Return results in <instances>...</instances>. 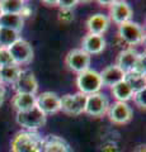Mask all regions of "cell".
Wrapping results in <instances>:
<instances>
[{"label": "cell", "mask_w": 146, "mask_h": 152, "mask_svg": "<svg viewBox=\"0 0 146 152\" xmlns=\"http://www.w3.org/2000/svg\"><path fill=\"white\" fill-rule=\"evenodd\" d=\"M43 138L34 131H21L12 141V152H41Z\"/></svg>", "instance_id": "cell-1"}, {"label": "cell", "mask_w": 146, "mask_h": 152, "mask_svg": "<svg viewBox=\"0 0 146 152\" xmlns=\"http://www.w3.org/2000/svg\"><path fill=\"white\" fill-rule=\"evenodd\" d=\"M17 122L28 131H36L46 124V114L41 112L37 105H34L29 110L17 113Z\"/></svg>", "instance_id": "cell-2"}, {"label": "cell", "mask_w": 146, "mask_h": 152, "mask_svg": "<svg viewBox=\"0 0 146 152\" xmlns=\"http://www.w3.org/2000/svg\"><path fill=\"white\" fill-rule=\"evenodd\" d=\"M76 85L80 90V93L87 95V96L92 94H95V93H99V90L103 86L99 72L90 70V69L79 74L76 79Z\"/></svg>", "instance_id": "cell-3"}, {"label": "cell", "mask_w": 146, "mask_h": 152, "mask_svg": "<svg viewBox=\"0 0 146 152\" xmlns=\"http://www.w3.org/2000/svg\"><path fill=\"white\" fill-rule=\"evenodd\" d=\"M87 104V95L81 93L76 94H66L60 98V107L61 110L70 115H79L84 113Z\"/></svg>", "instance_id": "cell-4"}, {"label": "cell", "mask_w": 146, "mask_h": 152, "mask_svg": "<svg viewBox=\"0 0 146 152\" xmlns=\"http://www.w3.org/2000/svg\"><path fill=\"white\" fill-rule=\"evenodd\" d=\"M120 38L127 45H139L144 41L145 38V32L142 27L135 22H126L120 24L118 28Z\"/></svg>", "instance_id": "cell-5"}, {"label": "cell", "mask_w": 146, "mask_h": 152, "mask_svg": "<svg viewBox=\"0 0 146 152\" xmlns=\"http://www.w3.org/2000/svg\"><path fill=\"white\" fill-rule=\"evenodd\" d=\"M7 50L9 51L14 64L17 66L23 64H29L32 58H33V48H32V46L27 41L21 39V38Z\"/></svg>", "instance_id": "cell-6"}, {"label": "cell", "mask_w": 146, "mask_h": 152, "mask_svg": "<svg viewBox=\"0 0 146 152\" xmlns=\"http://www.w3.org/2000/svg\"><path fill=\"white\" fill-rule=\"evenodd\" d=\"M65 62H66L67 67L70 70H73L78 74H81L84 71L89 70V66H90V56H89L87 52H84L81 48H75V50H71L66 55Z\"/></svg>", "instance_id": "cell-7"}, {"label": "cell", "mask_w": 146, "mask_h": 152, "mask_svg": "<svg viewBox=\"0 0 146 152\" xmlns=\"http://www.w3.org/2000/svg\"><path fill=\"white\" fill-rule=\"evenodd\" d=\"M109 108V100L104 94L95 93L87 96V104H85V112L87 114L92 117H102L106 114Z\"/></svg>", "instance_id": "cell-8"}, {"label": "cell", "mask_w": 146, "mask_h": 152, "mask_svg": "<svg viewBox=\"0 0 146 152\" xmlns=\"http://www.w3.org/2000/svg\"><path fill=\"white\" fill-rule=\"evenodd\" d=\"M14 89L17 94H29L34 95L38 90V81L31 70H21L17 81L14 83Z\"/></svg>", "instance_id": "cell-9"}, {"label": "cell", "mask_w": 146, "mask_h": 152, "mask_svg": "<svg viewBox=\"0 0 146 152\" xmlns=\"http://www.w3.org/2000/svg\"><path fill=\"white\" fill-rule=\"evenodd\" d=\"M132 109L127 103L116 102L113 105L108 108V115L109 119L116 124H126L132 118Z\"/></svg>", "instance_id": "cell-10"}, {"label": "cell", "mask_w": 146, "mask_h": 152, "mask_svg": "<svg viewBox=\"0 0 146 152\" xmlns=\"http://www.w3.org/2000/svg\"><path fill=\"white\" fill-rule=\"evenodd\" d=\"M36 105L45 114H52V113H57L59 110H61L60 96L52 91L42 93L40 96L36 99Z\"/></svg>", "instance_id": "cell-11"}, {"label": "cell", "mask_w": 146, "mask_h": 152, "mask_svg": "<svg viewBox=\"0 0 146 152\" xmlns=\"http://www.w3.org/2000/svg\"><path fill=\"white\" fill-rule=\"evenodd\" d=\"M41 152H73V150L62 137L50 134L43 138Z\"/></svg>", "instance_id": "cell-12"}, {"label": "cell", "mask_w": 146, "mask_h": 152, "mask_svg": "<svg viewBox=\"0 0 146 152\" xmlns=\"http://www.w3.org/2000/svg\"><path fill=\"white\" fill-rule=\"evenodd\" d=\"M134 15L131 7L126 1H113L111 7V17L117 24L130 22Z\"/></svg>", "instance_id": "cell-13"}, {"label": "cell", "mask_w": 146, "mask_h": 152, "mask_svg": "<svg viewBox=\"0 0 146 152\" xmlns=\"http://www.w3.org/2000/svg\"><path fill=\"white\" fill-rule=\"evenodd\" d=\"M106 48V41L103 36L98 34H87L83 38L81 42V50L90 56V55H97Z\"/></svg>", "instance_id": "cell-14"}, {"label": "cell", "mask_w": 146, "mask_h": 152, "mask_svg": "<svg viewBox=\"0 0 146 152\" xmlns=\"http://www.w3.org/2000/svg\"><path fill=\"white\" fill-rule=\"evenodd\" d=\"M99 76L102 80V85L112 88L113 85L123 81L125 72L117 65H111V66H107L102 72H99Z\"/></svg>", "instance_id": "cell-15"}, {"label": "cell", "mask_w": 146, "mask_h": 152, "mask_svg": "<svg viewBox=\"0 0 146 152\" xmlns=\"http://www.w3.org/2000/svg\"><path fill=\"white\" fill-rule=\"evenodd\" d=\"M87 27L90 34H98L103 36V33L107 32L108 27H109V19L104 14H94L87 22Z\"/></svg>", "instance_id": "cell-16"}, {"label": "cell", "mask_w": 146, "mask_h": 152, "mask_svg": "<svg viewBox=\"0 0 146 152\" xmlns=\"http://www.w3.org/2000/svg\"><path fill=\"white\" fill-rule=\"evenodd\" d=\"M139 55L135 50L132 48H127V50H123L121 51V53L118 55L117 57V66L123 71V72H130V71H132L134 67H135V64L136 61L139 58Z\"/></svg>", "instance_id": "cell-17"}, {"label": "cell", "mask_w": 146, "mask_h": 152, "mask_svg": "<svg viewBox=\"0 0 146 152\" xmlns=\"http://www.w3.org/2000/svg\"><path fill=\"white\" fill-rule=\"evenodd\" d=\"M24 20L19 14H3L0 17V28H8L19 33L23 29Z\"/></svg>", "instance_id": "cell-18"}, {"label": "cell", "mask_w": 146, "mask_h": 152, "mask_svg": "<svg viewBox=\"0 0 146 152\" xmlns=\"http://www.w3.org/2000/svg\"><path fill=\"white\" fill-rule=\"evenodd\" d=\"M12 104L17 109L18 113L29 110L36 105V96L29 94H15L13 96Z\"/></svg>", "instance_id": "cell-19"}, {"label": "cell", "mask_w": 146, "mask_h": 152, "mask_svg": "<svg viewBox=\"0 0 146 152\" xmlns=\"http://www.w3.org/2000/svg\"><path fill=\"white\" fill-rule=\"evenodd\" d=\"M123 81L128 85L130 89L132 90L134 93H137L141 91V90L145 89V85H146V80H145V75H141L137 74L135 71H130V72H126L125 74V79Z\"/></svg>", "instance_id": "cell-20"}, {"label": "cell", "mask_w": 146, "mask_h": 152, "mask_svg": "<svg viewBox=\"0 0 146 152\" xmlns=\"http://www.w3.org/2000/svg\"><path fill=\"white\" fill-rule=\"evenodd\" d=\"M111 90H112L113 96H114L118 102H123V103H126L127 100H130V99L132 98V95H134V91L130 89V86L125 81H121L118 84L113 85Z\"/></svg>", "instance_id": "cell-21"}, {"label": "cell", "mask_w": 146, "mask_h": 152, "mask_svg": "<svg viewBox=\"0 0 146 152\" xmlns=\"http://www.w3.org/2000/svg\"><path fill=\"white\" fill-rule=\"evenodd\" d=\"M21 74V69L17 65L7 66V67L0 69V75H1V83H8V84H14L17 81L18 76Z\"/></svg>", "instance_id": "cell-22"}, {"label": "cell", "mask_w": 146, "mask_h": 152, "mask_svg": "<svg viewBox=\"0 0 146 152\" xmlns=\"http://www.w3.org/2000/svg\"><path fill=\"white\" fill-rule=\"evenodd\" d=\"M18 39H19V33L8 29V28H0V46H1V48L4 47L9 48Z\"/></svg>", "instance_id": "cell-23"}, {"label": "cell", "mask_w": 146, "mask_h": 152, "mask_svg": "<svg viewBox=\"0 0 146 152\" xmlns=\"http://www.w3.org/2000/svg\"><path fill=\"white\" fill-rule=\"evenodd\" d=\"M24 4L26 3L21 0H5V1H0V8L3 14H19Z\"/></svg>", "instance_id": "cell-24"}, {"label": "cell", "mask_w": 146, "mask_h": 152, "mask_svg": "<svg viewBox=\"0 0 146 152\" xmlns=\"http://www.w3.org/2000/svg\"><path fill=\"white\" fill-rule=\"evenodd\" d=\"M12 65H15V64H14L9 51L7 48H1L0 50V69L7 67V66H12Z\"/></svg>", "instance_id": "cell-25"}, {"label": "cell", "mask_w": 146, "mask_h": 152, "mask_svg": "<svg viewBox=\"0 0 146 152\" xmlns=\"http://www.w3.org/2000/svg\"><path fill=\"white\" fill-rule=\"evenodd\" d=\"M132 71H135V72H137V74H141V75H145V74H146V60H145V53L139 55V58H137V61H136L135 67H134Z\"/></svg>", "instance_id": "cell-26"}, {"label": "cell", "mask_w": 146, "mask_h": 152, "mask_svg": "<svg viewBox=\"0 0 146 152\" xmlns=\"http://www.w3.org/2000/svg\"><path fill=\"white\" fill-rule=\"evenodd\" d=\"M145 95H146V90H141V91H137V93H134V100L136 103V105H137L139 108L141 109H145L146 107V98H145Z\"/></svg>", "instance_id": "cell-27"}, {"label": "cell", "mask_w": 146, "mask_h": 152, "mask_svg": "<svg viewBox=\"0 0 146 152\" xmlns=\"http://www.w3.org/2000/svg\"><path fill=\"white\" fill-rule=\"evenodd\" d=\"M59 20L61 23H64V24H69V23H71L74 20V14L71 10H64V9H61V12L59 14Z\"/></svg>", "instance_id": "cell-28"}, {"label": "cell", "mask_w": 146, "mask_h": 152, "mask_svg": "<svg viewBox=\"0 0 146 152\" xmlns=\"http://www.w3.org/2000/svg\"><path fill=\"white\" fill-rule=\"evenodd\" d=\"M56 4H59V7L64 10H71L78 4V1H75V0H60V1H56Z\"/></svg>", "instance_id": "cell-29"}, {"label": "cell", "mask_w": 146, "mask_h": 152, "mask_svg": "<svg viewBox=\"0 0 146 152\" xmlns=\"http://www.w3.org/2000/svg\"><path fill=\"white\" fill-rule=\"evenodd\" d=\"M102 152H120V147L114 142H107L103 145Z\"/></svg>", "instance_id": "cell-30"}, {"label": "cell", "mask_w": 146, "mask_h": 152, "mask_svg": "<svg viewBox=\"0 0 146 152\" xmlns=\"http://www.w3.org/2000/svg\"><path fill=\"white\" fill-rule=\"evenodd\" d=\"M31 14H32V8L29 5H27V4H24V7H23V9H22V12L19 13V15L22 18H24V17H29Z\"/></svg>", "instance_id": "cell-31"}, {"label": "cell", "mask_w": 146, "mask_h": 152, "mask_svg": "<svg viewBox=\"0 0 146 152\" xmlns=\"http://www.w3.org/2000/svg\"><path fill=\"white\" fill-rule=\"evenodd\" d=\"M4 99H5V89L0 84V107H1V104L4 103Z\"/></svg>", "instance_id": "cell-32"}, {"label": "cell", "mask_w": 146, "mask_h": 152, "mask_svg": "<svg viewBox=\"0 0 146 152\" xmlns=\"http://www.w3.org/2000/svg\"><path fill=\"white\" fill-rule=\"evenodd\" d=\"M132 152H146V146L145 145H139Z\"/></svg>", "instance_id": "cell-33"}, {"label": "cell", "mask_w": 146, "mask_h": 152, "mask_svg": "<svg viewBox=\"0 0 146 152\" xmlns=\"http://www.w3.org/2000/svg\"><path fill=\"white\" fill-rule=\"evenodd\" d=\"M3 15V12H1V8H0V17Z\"/></svg>", "instance_id": "cell-34"}, {"label": "cell", "mask_w": 146, "mask_h": 152, "mask_svg": "<svg viewBox=\"0 0 146 152\" xmlns=\"http://www.w3.org/2000/svg\"><path fill=\"white\" fill-rule=\"evenodd\" d=\"M0 84H1V75H0Z\"/></svg>", "instance_id": "cell-35"}, {"label": "cell", "mask_w": 146, "mask_h": 152, "mask_svg": "<svg viewBox=\"0 0 146 152\" xmlns=\"http://www.w3.org/2000/svg\"><path fill=\"white\" fill-rule=\"evenodd\" d=\"M0 50H1V46H0Z\"/></svg>", "instance_id": "cell-36"}]
</instances>
